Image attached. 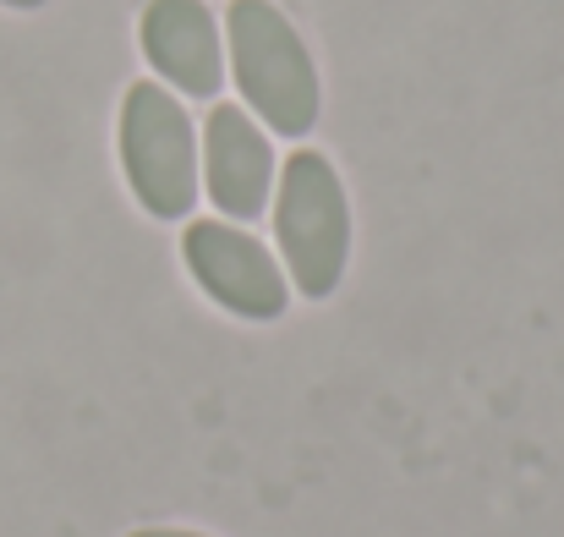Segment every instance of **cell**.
Returning <instances> with one entry per match:
<instances>
[{
  "label": "cell",
  "instance_id": "cell-1",
  "mask_svg": "<svg viewBox=\"0 0 564 537\" xmlns=\"http://www.w3.org/2000/svg\"><path fill=\"white\" fill-rule=\"evenodd\" d=\"M230 77L258 121L280 138H307L318 121V66L274 0H230Z\"/></svg>",
  "mask_w": 564,
  "mask_h": 537
},
{
  "label": "cell",
  "instance_id": "cell-8",
  "mask_svg": "<svg viewBox=\"0 0 564 537\" xmlns=\"http://www.w3.org/2000/svg\"><path fill=\"white\" fill-rule=\"evenodd\" d=\"M0 6H17V11H33V6H44V0H0Z\"/></svg>",
  "mask_w": 564,
  "mask_h": 537
},
{
  "label": "cell",
  "instance_id": "cell-7",
  "mask_svg": "<svg viewBox=\"0 0 564 537\" xmlns=\"http://www.w3.org/2000/svg\"><path fill=\"white\" fill-rule=\"evenodd\" d=\"M132 537H203V533H182V527H143V533Z\"/></svg>",
  "mask_w": 564,
  "mask_h": 537
},
{
  "label": "cell",
  "instance_id": "cell-4",
  "mask_svg": "<svg viewBox=\"0 0 564 537\" xmlns=\"http://www.w3.org/2000/svg\"><path fill=\"white\" fill-rule=\"evenodd\" d=\"M182 253H187L192 280L236 319H280L285 313V302H291L285 269L236 219H192Z\"/></svg>",
  "mask_w": 564,
  "mask_h": 537
},
{
  "label": "cell",
  "instance_id": "cell-5",
  "mask_svg": "<svg viewBox=\"0 0 564 537\" xmlns=\"http://www.w3.org/2000/svg\"><path fill=\"white\" fill-rule=\"evenodd\" d=\"M203 181L225 219H258L274 192V149L241 105H214L203 132Z\"/></svg>",
  "mask_w": 564,
  "mask_h": 537
},
{
  "label": "cell",
  "instance_id": "cell-6",
  "mask_svg": "<svg viewBox=\"0 0 564 537\" xmlns=\"http://www.w3.org/2000/svg\"><path fill=\"white\" fill-rule=\"evenodd\" d=\"M143 55L187 99H214L225 83L219 22L203 0H149L143 6Z\"/></svg>",
  "mask_w": 564,
  "mask_h": 537
},
{
  "label": "cell",
  "instance_id": "cell-3",
  "mask_svg": "<svg viewBox=\"0 0 564 537\" xmlns=\"http://www.w3.org/2000/svg\"><path fill=\"white\" fill-rule=\"evenodd\" d=\"M121 165L154 219H187L197 203V132L165 83H132L121 99Z\"/></svg>",
  "mask_w": 564,
  "mask_h": 537
},
{
  "label": "cell",
  "instance_id": "cell-2",
  "mask_svg": "<svg viewBox=\"0 0 564 537\" xmlns=\"http://www.w3.org/2000/svg\"><path fill=\"white\" fill-rule=\"evenodd\" d=\"M274 236L302 297H329L340 286L351 258V208H346L340 171L324 154L296 149L285 160L274 192Z\"/></svg>",
  "mask_w": 564,
  "mask_h": 537
}]
</instances>
